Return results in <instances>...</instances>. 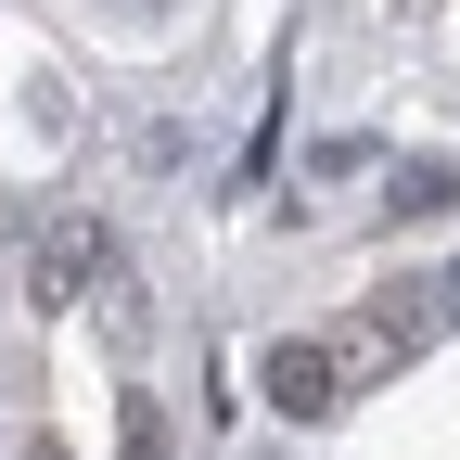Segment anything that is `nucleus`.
<instances>
[{
	"instance_id": "1",
	"label": "nucleus",
	"mask_w": 460,
	"mask_h": 460,
	"mask_svg": "<svg viewBox=\"0 0 460 460\" xmlns=\"http://www.w3.org/2000/svg\"><path fill=\"white\" fill-rule=\"evenodd\" d=\"M102 269H115V230H102V217H51V230H39V269H26V307L65 320Z\"/></svg>"
},
{
	"instance_id": "2",
	"label": "nucleus",
	"mask_w": 460,
	"mask_h": 460,
	"mask_svg": "<svg viewBox=\"0 0 460 460\" xmlns=\"http://www.w3.org/2000/svg\"><path fill=\"white\" fill-rule=\"evenodd\" d=\"M256 384H269V410H295V422H320L332 396H345V358H332V345H307V332H281L269 358H256Z\"/></svg>"
},
{
	"instance_id": "3",
	"label": "nucleus",
	"mask_w": 460,
	"mask_h": 460,
	"mask_svg": "<svg viewBox=\"0 0 460 460\" xmlns=\"http://www.w3.org/2000/svg\"><path fill=\"white\" fill-rule=\"evenodd\" d=\"M384 205H396V217H447V205H460V154H410V166H384Z\"/></svg>"
},
{
	"instance_id": "4",
	"label": "nucleus",
	"mask_w": 460,
	"mask_h": 460,
	"mask_svg": "<svg viewBox=\"0 0 460 460\" xmlns=\"http://www.w3.org/2000/svg\"><path fill=\"white\" fill-rule=\"evenodd\" d=\"M115 460H166V410H154V396H128V422H115Z\"/></svg>"
},
{
	"instance_id": "5",
	"label": "nucleus",
	"mask_w": 460,
	"mask_h": 460,
	"mask_svg": "<svg viewBox=\"0 0 460 460\" xmlns=\"http://www.w3.org/2000/svg\"><path fill=\"white\" fill-rule=\"evenodd\" d=\"M435 307H447V320H460V269H447V281H435Z\"/></svg>"
},
{
	"instance_id": "6",
	"label": "nucleus",
	"mask_w": 460,
	"mask_h": 460,
	"mask_svg": "<svg viewBox=\"0 0 460 460\" xmlns=\"http://www.w3.org/2000/svg\"><path fill=\"white\" fill-rule=\"evenodd\" d=\"M115 13H166V0H115Z\"/></svg>"
},
{
	"instance_id": "7",
	"label": "nucleus",
	"mask_w": 460,
	"mask_h": 460,
	"mask_svg": "<svg viewBox=\"0 0 460 460\" xmlns=\"http://www.w3.org/2000/svg\"><path fill=\"white\" fill-rule=\"evenodd\" d=\"M26 460H65V447H51V435H39V447H26Z\"/></svg>"
}]
</instances>
